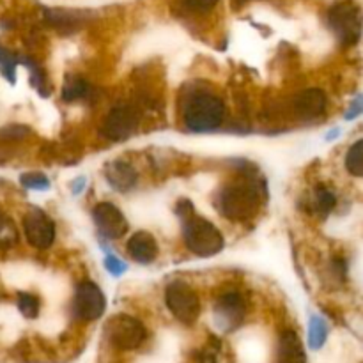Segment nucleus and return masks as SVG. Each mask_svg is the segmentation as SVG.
<instances>
[{
	"label": "nucleus",
	"mask_w": 363,
	"mask_h": 363,
	"mask_svg": "<svg viewBox=\"0 0 363 363\" xmlns=\"http://www.w3.org/2000/svg\"><path fill=\"white\" fill-rule=\"evenodd\" d=\"M21 184L27 188H32V190H48L50 188V181L45 174L39 172H32V174H23L20 177Z\"/></svg>",
	"instance_id": "23"
},
{
	"label": "nucleus",
	"mask_w": 363,
	"mask_h": 363,
	"mask_svg": "<svg viewBox=\"0 0 363 363\" xmlns=\"http://www.w3.org/2000/svg\"><path fill=\"white\" fill-rule=\"evenodd\" d=\"M277 363H307L303 344L293 330L282 332L277 347Z\"/></svg>",
	"instance_id": "13"
},
{
	"label": "nucleus",
	"mask_w": 363,
	"mask_h": 363,
	"mask_svg": "<svg viewBox=\"0 0 363 363\" xmlns=\"http://www.w3.org/2000/svg\"><path fill=\"white\" fill-rule=\"evenodd\" d=\"M23 230L28 243L34 248H39V250L52 247L53 241H55V225L46 216V213L38 208H32L25 215Z\"/></svg>",
	"instance_id": "10"
},
{
	"label": "nucleus",
	"mask_w": 363,
	"mask_h": 363,
	"mask_svg": "<svg viewBox=\"0 0 363 363\" xmlns=\"http://www.w3.org/2000/svg\"><path fill=\"white\" fill-rule=\"evenodd\" d=\"M46 18H48V21L52 25H55V27H62V28L78 25V20H80V16L71 13V11H57V9L46 11Z\"/></svg>",
	"instance_id": "21"
},
{
	"label": "nucleus",
	"mask_w": 363,
	"mask_h": 363,
	"mask_svg": "<svg viewBox=\"0 0 363 363\" xmlns=\"http://www.w3.org/2000/svg\"><path fill=\"white\" fill-rule=\"evenodd\" d=\"M77 183H78L77 186L73 188V191H74V194H78V191H82V190H84V186H85V179H84V177H82V179H78Z\"/></svg>",
	"instance_id": "27"
},
{
	"label": "nucleus",
	"mask_w": 363,
	"mask_h": 363,
	"mask_svg": "<svg viewBox=\"0 0 363 363\" xmlns=\"http://www.w3.org/2000/svg\"><path fill=\"white\" fill-rule=\"evenodd\" d=\"M183 119L188 130L197 131V133L213 131L225 119V105L218 96L209 94V92H197L188 99Z\"/></svg>",
	"instance_id": "2"
},
{
	"label": "nucleus",
	"mask_w": 363,
	"mask_h": 363,
	"mask_svg": "<svg viewBox=\"0 0 363 363\" xmlns=\"http://www.w3.org/2000/svg\"><path fill=\"white\" fill-rule=\"evenodd\" d=\"M261 206V190L252 179L227 184L216 197V208L233 222H247Z\"/></svg>",
	"instance_id": "1"
},
{
	"label": "nucleus",
	"mask_w": 363,
	"mask_h": 363,
	"mask_svg": "<svg viewBox=\"0 0 363 363\" xmlns=\"http://www.w3.org/2000/svg\"><path fill=\"white\" fill-rule=\"evenodd\" d=\"M18 308L23 318L34 319L39 315V300L28 293H20L18 294Z\"/></svg>",
	"instance_id": "22"
},
{
	"label": "nucleus",
	"mask_w": 363,
	"mask_h": 363,
	"mask_svg": "<svg viewBox=\"0 0 363 363\" xmlns=\"http://www.w3.org/2000/svg\"><path fill=\"white\" fill-rule=\"evenodd\" d=\"M92 218H94L99 234L106 240H119L128 230L126 218L121 213V209L116 208L112 202H99L92 209Z\"/></svg>",
	"instance_id": "11"
},
{
	"label": "nucleus",
	"mask_w": 363,
	"mask_h": 363,
	"mask_svg": "<svg viewBox=\"0 0 363 363\" xmlns=\"http://www.w3.org/2000/svg\"><path fill=\"white\" fill-rule=\"evenodd\" d=\"M106 337L117 350H137L147 337L144 325L131 315H113L106 325Z\"/></svg>",
	"instance_id": "6"
},
{
	"label": "nucleus",
	"mask_w": 363,
	"mask_h": 363,
	"mask_svg": "<svg viewBox=\"0 0 363 363\" xmlns=\"http://www.w3.org/2000/svg\"><path fill=\"white\" fill-rule=\"evenodd\" d=\"M165 301L169 311L177 321L184 325H194L201 314V301L197 293L184 282H172L167 287Z\"/></svg>",
	"instance_id": "5"
},
{
	"label": "nucleus",
	"mask_w": 363,
	"mask_h": 363,
	"mask_svg": "<svg viewBox=\"0 0 363 363\" xmlns=\"http://www.w3.org/2000/svg\"><path fill=\"white\" fill-rule=\"evenodd\" d=\"M128 252L133 257V261L140 262V264H151L158 257V243L151 234L140 230V233L133 234L131 240L128 241Z\"/></svg>",
	"instance_id": "15"
},
{
	"label": "nucleus",
	"mask_w": 363,
	"mask_h": 363,
	"mask_svg": "<svg viewBox=\"0 0 363 363\" xmlns=\"http://www.w3.org/2000/svg\"><path fill=\"white\" fill-rule=\"evenodd\" d=\"M105 296L96 284L89 282V280L78 284L73 300V312L78 319L98 321L105 314Z\"/></svg>",
	"instance_id": "7"
},
{
	"label": "nucleus",
	"mask_w": 363,
	"mask_h": 363,
	"mask_svg": "<svg viewBox=\"0 0 363 363\" xmlns=\"http://www.w3.org/2000/svg\"><path fill=\"white\" fill-rule=\"evenodd\" d=\"M184 4L190 9L199 11V13H208V11H211L218 4V0H184Z\"/></svg>",
	"instance_id": "25"
},
{
	"label": "nucleus",
	"mask_w": 363,
	"mask_h": 363,
	"mask_svg": "<svg viewBox=\"0 0 363 363\" xmlns=\"http://www.w3.org/2000/svg\"><path fill=\"white\" fill-rule=\"evenodd\" d=\"M326 94L321 89H305L294 98V112L300 119L314 121L326 110Z\"/></svg>",
	"instance_id": "12"
},
{
	"label": "nucleus",
	"mask_w": 363,
	"mask_h": 363,
	"mask_svg": "<svg viewBox=\"0 0 363 363\" xmlns=\"http://www.w3.org/2000/svg\"><path fill=\"white\" fill-rule=\"evenodd\" d=\"M183 238L188 250L199 257H213L222 252L225 245L222 233L211 222L195 213L183 218Z\"/></svg>",
	"instance_id": "3"
},
{
	"label": "nucleus",
	"mask_w": 363,
	"mask_h": 363,
	"mask_svg": "<svg viewBox=\"0 0 363 363\" xmlns=\"http://www.w3.org/2000/svg\"><path fill=\"white\" fill-rule=\"evenodd\" d=\"M0 66H2L4 74L7 77V80L14 82V67H16V59L14 55H11L7 50H4L0 46Z\"/></svg>",
	"instance_id": "24"
},
{
	"label": "nucleus",
	"mask_w": 363,
	"mask_h": 363,
	"mask_svg": "<svg viewBox=\"0 0 363 363\" xmlns=\"http://www.w3.org/2000/svg\"><path fill=\"white\" fill-rule=\"evenodd\" d=\"M105 177L110 186L117 191H128L137 184V172L130 163L123 162V160L110 162L105 167Z\"/></svg>",
	"instance_id": "14"
},
{
	"label": "nucleus",
	"mask_w": 363,
	"mask_h": 363,
	"mask_svg": "<svg viewBox=\"0 0 363 363\" xmlns=\"http://www.w3.org/2000/svg\"><path fill=\"white\" fill-rule=\"evenodd\" d=\"M328 25L342 45H354L362 34L360 7L353 2L333 4L328 11Z\"/></svg>",
	"instance_id": "4"
},
{
	"label": "nucleus",
	"mask_w": 363,
	"mask_h": 363,
	"mask_svg": "<svg viewBox=\"0 0 363 363\" xmlns=\"http://www.w3.org/2000/svg\"><path fill=\"white\" fill-rule=\"evenodd\" d=\"M138 126V112L131 105H119L105 117L101 124V133L113 142L126 140Z\"/></svg>",
	"instance_id": "8"
},
{
	"label": "nucleus",
	"mask_w": 363,
	"mask_h": 363,
	"mask_svg": "<svg viewBox=\"0 0 363 363\" xmlns=\"http://www.w3.org/2000/svg\"><path fill=\"white\" fill-rule=\"evenodd\" d=\"M215 325L222 332H233L243 323L247 315V303L240 293H225L215 305Z\"/></svg>",
	"instance_id": "9"
},
{
	"label": "nucleus",
	"mask_w": 363,
	"mask_h": 363,
	"mask_svg": "<svg viewBox=\"0 0 363 363\" xmlns=\"http://www.w3.org/2000/svg\"><path fill=\"white\" fill-rule=\"evenodd\" d=\"M337 204V197L332 190H328L326 186H318L314 191V206L319 213L323 215H328Z\"/></svg>",
	"instance_id": "20"
},
{
	"label": "nucleus",
	"mask_w": 363,
	"mask_h": 363,
	"mask_svg": "<svg viewBox=\"0 0 363 363\" xmlns=\"http://www.w3.org/2000/svg\"><path fill=\"white\" fill-rule=\"evenodd\" d=\"M18 241H20V234H18L16 225L9 216L0 211V248L2 250L13 248Z\"/></svg>",
	"instance_id": "16"
},
{
	"label": "nucleus",
	"mask_w": 363,
	"mask_h": 363,
	"mask_svg": "<svg viewBox=\"0 0 363 363\" xmlns=\"http://www.w3.org/2000/svg\"><path fill=\"white\" fill-rule=\"evenodd\" d=\"M105 266H106V269H108V272L116 277L123 275V273L126 272V264H124V262H121L117 257H113V255H106Z\"/></svg>",
	"instance_id": "26"
},
{
	"label": "nucleus",
	"mask_w": 363,
	"mask_h": 363,
	"mask_svg": "<svg viewBox=\"0 0 363 363\" xmlns=\"http://www.w3.org/2000/svg\"><path fill=\"white\" fill-rule=\"evenodd\" d=\"M346 169L354 177H360L363 174V140L354 142L353 147L347 151Z\"/></svg>",
	"instance_id": "18"
},
{
	"label": "nucleus",
	"mask_w": 363,
	"mask_h": 363,
	"mask_svg": "<svg viewBox=\"0 0 363 363\" xmlns=\"http://www.w3.org/2000/svg\"><path fill=\"white\" fill-rule=\"evenodd\" d=\"M87 92H89L87 82H84L82 78L71 77V78H67L66 84H64L62 99L64 101H74V99L84 98Z\"/></svg>",
	"instance_id": "19"
},
{
	"label": "nucleus",
	"mask_w": 363,
	"mask_h": 363,
	"mask_svg": "<svg viewBox=\"0 0 363 363\" xmlns=\"http://www.w3.org/2000/svg\"><path fill=\"white\" fill-rule=\"evenodd\" d=\"M326 337H328L326 323L321 318H318V315H312L311 325H308V346L312 350H319L326 342Z\"/></svg>",
	"instance_id": "17"
},
{
	"label": "nucleus",
	"mask_w": 363,
	"mask_h": 363,
	"mask_svg": "<svg viewBox=\"0 0 363 363\" xmlns=\"http://www.w3.org/2000/svg\"><path fill=\"white\" fill-rule=\"evenodd\" d=\"M238 2V6H240V4H243V2H247V0H234V4Z\"/></svg>",
	"instance_id": "28"
}]
</instances>
